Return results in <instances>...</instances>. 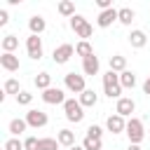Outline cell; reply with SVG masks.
Segmentation results:
<instances>
[{
    "mask_svg": "<svg viewBox=\"0 0 150 150\" xmlns=\"http://www.w3.org/2000/svg\"><path fill=\"white\" fill-rule=\"evenodd\" d=\"M5 150H26V148L19 138H9V141H5Z\"/></svg>",
    "mask_w": 150,
    "mask_h": 150,
    "instance_id": "f546056e",
    "label": "cell"
},
{
    "mask_svg": "<svg viewBox=\"0 0 150 150\" xmlns=\"http://www.w3.org/2000/svg\"><path fill=\"white\" fill-rule=\"evenodd\" d=\"M26 129H28V122H26V120H19V117H16V120L9 122V134H14V136H21Z\"/></svg>",
    "mask_w": 150,
    "mask_h": 150,
    "instance_id": "7402d4cb",
    "label": "cell"
},
{
    "mask_svg": "<svg viewBox=\"0 0 150 150\" xmlns=\"http://www.w3.org/2000/svg\"><path fill=\"white\" fill-rule=\"evenodd\" d=\"M42 101H45V103H49V105H59V103L63 105L68 98L63 96V89H59V87H49V89H45V91H42Z\"/></svg>",
    "mask_w": 150,
    "mask_h": 150,
    "instance_id": "52a82bcc",
    "label": "cell"
},
{
    "mask_svg": "<svg viewBox=\"0 0 150 150\" xmlns=\"http://www.w3.org/2000/svg\"><path fill=\"white\" fill-rule=\"evenodd\" d=\"M127 136H129V143H134V145H138V143L143 141L145 131H143V122H141L138 117H131V120L127 122Z\"/></svg>",
    "mask_w": 150,
    "mask_h": 150,
    "instance_id": "3957f363",
    "label": "cell"
},
{
    "mask_svg": "<svg viewBox=\"0 0 150 150\" xmlns=\"http://www.w3.org/2000/svg\"><path fill=\"white\" fill-rule=\"evenodd\" d=\"M110 70L112 73H124L127 70V59L122 56V54H115V56H110Z\"/></svg>",
    "mask_w": 150,
    "mask_h": 150,
    "instance_id": "ac0fdd59",
    "label": "cell"
},
{
    "mask_svg": "<svg viewBox=\"0 0 150 150\" xmlns=\"http://www.w3.org/2000/svg\"><path fill=\"white\" fill-rule=\"evenodd\" d=\"M127 150H141V145H134V143H129V148Z\"/></svg>",
    "mask_w": 150,
    "mask_h": 150,
    "instance_id": "8d00e7d4",
    "label": "cell"
},
{
    "mask_svg": "<svg viewBox=\"0 0 150 150\" xmlns=\"http://www.w3.org/2000/svg\"><path fill=\"white\" fill-rule=\"evenodd\" d=\"M70 28L82 38V40H87V38H91V33H94V28H91V23L84 19V16H80V14H75L73 19H70Z\"/></svg>",
    "mask_w": 150,
    "mask_h": 150,
    "instance_id": "277c9868",
    "label": "cell"
},
{
    "mask_svg": "<svg viewBox=\"0 0 150 150\" xmlns=\"http://www.w3.org/2000/svg\"><path fill=\"white\" fill-rule=\"evenodd\" d=\"M87 136H89V138H98V141H101V136H103V129H101L98 124H91V127L87 129Z\"/></svg>",
    "mask_w": 150,
    "mask_h": 150,
    "instance_id": "4dcf8cb0",
    "label": "cell"
},
{
    "mask_svg": "<svg viewBox=\"0 0 150 150\" xmlns=\"http://www.w3.org/2000/svg\"><path fill=\"white\" fill-rule=\"evenodd\" d=\"M28 28H30V35H40V33L47 28V23H45V19H42L40 14H35V16L28 19Z\"/></svg>",
    "mask_w": 150,
    "mask_h": 150,
    "instance_id": "9a60e30c",
    "label": "cell"
},
{
    "mask_svg": "<svg viewBox=\"0 0 150 150\" xmlns=\"http://www.w3.org/2000/svg\"><path fill=\"white\" fill-rule=\"evenodd\" d=\"M75 54H80L82 59H87V56H91V54H94V49H91V45H89V40H80V42L75 45Z\"/></svg>",
    "mask_w": 150,
    "mask_h": 150,
    "instance_id": "603a6c76",
    "label": "cell"
},
{
    "mask_svg": "<svg viewBox=\"0 0 150 150\" xmlns=\"http://www.w3.org/2000/svg\"><path fill=\"white\" fill-rule=\"evenodd\" d=\"M145 42H148V38H145V33H143V30H131V33H129V45H131L134 49L145 47Z\"/></svg>",
    "mask_w": 150,
    "mask_h": 150,
    "instance_id": "2e32d148",
    "label": "cell"
},
{
    "mask_svg": "<svg viewBox=\"0 0 150 150\" xmlns=\"http://www.w3.org/2000/svg\"><path fill=\"white\" fill-rule=\"evenodd\" d=\"M30 101H33V94H28V91H21L16 96V103L19 105H30Z\"/></svg>",
    "mask_w": 150,
    "mask_h": 150,
    "instance_id": "1f68e13d",
    "label": "cell"
},
{
    "mask_svg": "<svg viewBox=\"0 0 150 150\" xmlns=\"http://www.w3.org/2000/svg\"><path fill=\"white\" fill-rule=\"evenodd\" d=\"M0 66H2L5 70H9V73H16V70H19V56L2 52V56H0Z\"/></svg>",
    "mask_w": 150,
    "mask_h": 150,
    "instance_id": "4fadbf2b",
    "label": "cell"
},
{
    "mask_svg": "<svg viewBox=\"0 0 150 150\" xmlns=\"http://www.w3.org/2000/svg\"><path fill=\"white\" fill-rule=\"evenodd\" d=\"M63 82H66V89L73 91V94H82L87 87H84V75H77V73H66L63 75Z\"/></svg>",
    "mask_w": 150,
    "mask_h": 150,
    "instance_id": "5b68a950",
    "label": "cell"
},
{
    "mask_svg": "<svg viewBox=\"0 0 150 150\" xmlns=\"http://www.w3.org/2000/svg\"><path fill=\"white\" fill-rule=\"evenodd\" d=\"M77 101L82 103V108H91V105H96L98 96H96V91H94V89H84V91L80 94V98H77Z\"/></svg>",
    "mask_w": 150,
    "mask_h": 150,
    "instance_id": "e0dca14e",
    "label": "cell"
},
{
    "mask_svg": "<svg viewBox=\"0 0 150 150\" xmlns=\"http://www.w3.org/2000/svg\"><path fill=\"white\" fill-rule=\"evenodd\" d=\"M26 122H28V127H33V129H42V127H47V122H49V117H47V112H42V110H28L26 112Z\"/></svg>",
    "mask_w": 150,
    "mask_h": 150,
    "instance_id": "ba28073f",
    "label": "cell"
},
{
    "mask_svg": "<svg viewBox=\"0 0 150 150\" xmlns=\"http://www.w3.org/2000/svg\"><path fill=\"white\" fill-rule=\"evenodd\" d=\"M143 94H148V96H150V75H148V80L143 82Z\"/></svg>",
    "mask_w": 150,
    "mask_h": 150,
    "instance_id": "d590c367",
    "label": "cell"
},
{
    "mask_svg": "<svg viewBox=\"0 0 150 150\" xmlns=\"http://www.w3.org/2000/svg\"><path fill=\"white\" fill-rule=\"evenodd\" d=\"M16 47H19V38H16V35H5V38H2V52L14 54Z\"/></svg>",
    "mask_w": 150,
    "mask_h": 150,
    "instance_id": "44dd1931",
    "label": "cell"
},
{
    "mask_svg": "<svg viewBox=\"0 0 150 150\" xmlns=\"http://www.w3.org/2000/svg\"><path fill=\"white\" fill-rule=\"evenodd\" d=\"M103 91H105L108 98H122V96H120V94H122V84H120V75H117V73L108 70V73L103 75Z\"/></svg>",
    "mask_w": 150,
    "mask_h": 150,
    "instance_id": "6da1fadb",
    "label": "cell"
},
{
    "mask_svg": "<svg viewBox=\"0 0 150 150\" xmlns=\"http://www.w3.org/2000/svg\"><path fill=\"white\" fill-rule=\"evenodd\" d=\"M63 112H66V120L68 122H82L84 120V108H82V103L80 101H75V98H68L66 103H63Z\"/></svg>",
    "mask_w": 150,
    "mask_h": 150,
    "instance_id": "7a4b0ae2",
    "label": "cell"
},
{
    "mask_svg": "<svg viewBox=\"0 0 150 150\" xmlns=\"http://www.w3.org/2000/svg\"><path fill=\"white\" fill-rule=\"evenodd\" d=\"M115 21H120V9H105V12H101L98 14V19H96V23L101 26V28H108V26H112Z\"/></svg>",
    "mask_w": 150,
    "mask_h": 150,
    "instance_id": "30bf717a",
    "label": "cell"
},
{
    "mask_svg": "<svg viewBox=\"0 0 150 150\" xmlns=\"http://www.w3.org/2000/svg\"><path fill=\"white\" fill-rule=\"evenodd\" d=\"M134 9H129V7H122L120 9V23H124V26H131V21H134Z\"/></svg>",
    "mask_w": 150,
    "mask_h": 150,
    "instance_id": "484cf974",
    "label": "cell"
},
{
    "mask_svg": "<svg viewBox=\"0 0 150 150\" xmlns=\"http://www.w3.org/2000/svg\"><path fill=\"white\" fill-rule=\"evenodd\" d=\"M5 94H16V96L21 94V89H19V82H16L14 77H9V80L5 82Z\"/></svg>",
    "mask_w": 150,
    "mask_h": 150,
    "instance_id": "f1b7e54d",
    "label": "cell"
},
{
    "mask_svg": "<svg viewBox=\"0 0 150 150\" xmlns=\"http://www.w3.org/2000/svg\"><path fill=\"white\" fill-rule=\"evenodd\" d=\"M59 141L56 138H40V145H38V150H59Z\"/></svg>",
    "mask_w": 150,
    "mask_h": 150,
    "instance_id": "4316f807",
    "label": "cell"
},
{
    "mask_svg": "<svg viewBox=\"0 0 150 150\" xmlns=\"http://www.w3.org/2000/svg\"><path fill=\"white\" fill-rule=\"evenodd\" d=\"M73 54H75V47L66 42V45H59V47L54 49V54H52V59H54V63H59V66H61V63H68Z\"/></svg>",
    "mask_w": 150,
    "mask_h": 150,
    "instance_id": "9c48e42d",
    "label": "cell"
},
{
    "mask_svg": "<svg viewBox=\"0 0 150 150\" xmlns=\"http://www.w3.org/2000/svg\"><path fill=\"white\" fill-rule=\"evenodd\" d=\"M38 145H40V138H35V136H28L23 141V148L26 150H38Z\"/></svg>",
    "mask_w": 150,
    "mask_h": 150,
    "instance_id": "d6a6232c",
    "label": "cell"
},
{
    "mask_svg": "<svg viewBox=\"0 0 150 150\" xmlns=\"http://www.w3.org/2000/svg\"><path fill=\"white\" fill-rule=\"evenodd\" d=\"M105 127H108V131H112V134H122V131H127V122H124V117L117 115V112L108 117Z\"/></svg>",
    "mask_w": 150,
    "mask_h": 150,
    "instance_id": "7c38bea8",
    "label": "cell"
},
{
    "mask_svg": "<svg viewBox=\"0 0 150 150\" xmlns=\"http://www.w3.org/2000/svg\"><path fill=\"white\" fill-rule=\"evenodd\" d=\"M96 5H98V9H101V12L112 9V2H110V0H96Z\"/></svg>",
    "mask_w": 150,
    "mask_h": 150,
    "instance_id": "836d02e7",
    "label": "cell"
},
{
    "mask_svg": "<svg viewBox=\"0 0 150 150\" xmlns=\"http://www.w3.org/2000/svg\"><path fill=\"white\" fill-rule=\"evenodd\" d=\"M98 56L96 54H91V56H87V59H82V70H84V75H98Z\"/></svg>",
    "mask_w": 150,
    "mask_h": 150,
    "instance_id": "5bb4252c",
    "label": "cell"
},
{
    "mask_svg": "<svg viewBox=\"0 0 150 150\" xmlns=\"http://www.w3.org/2000/svg\"><path fill=\"white\" fill-rule=\"evenodd\" d=\"M35 87L42 89V91L49 89V87H52V75H49V73H38V75H35Z\"/></svg>",
    "mask_w": 150,
    "mask_h": 150,
    "instance_id": "cb8c5ba5",
    "label": "cell"
},
{
    "mask_svg": "<svg viewBox=\"0 0 150 150\" xmlns=\"http://www.w3.org/2000/svg\"><path fill=\"white\" fill-rule=\"evenodd\" d=\"M56 141H59L61 145H66V148H73V145H75V134H73L70 129H61V131L56 134Z\"/></svg>",
    "mask_w": 150,
    "mask_h": 150,
    "instance_id": "d6986e66",
    "label": "cell"
},
{
    "mask_svg": "<svg viewBox=\"0 0 150 150\" xmlns=\"http://www.w3.org/2000/svg\"><path fill=\"white\" fill-rule=\"evenodd\" d=\"M134 110H136V103H134V98H127V96L117 98V108H115V112H117V115H122V117H129Z\"/></svg>",
    "mask_w": 150,
    "mask_h": 150,
    "instance_id": "8fae6325",
    "label": "cell"
},
{
    "mask_svg": "<svg viewBox=\"0 0 150 150\" xmlns=\"http://www.w3.org/2000/svg\"><path fill=\"white\" fill-rule=\"evenodd\" d=\"M82 148H84V150H103V143H101L98 138H89V136H87V138L82 141Z\"/></svg>",
    "mask_w": 150,
    "mask_h": 150,
    "instance_id": "83f0119b",
    "label": "cell"
},
{
    "mask_svg": "<svg viewBox=\"0 0 150 150\" xmlns=\"http://www.w3.org/2000/svg\"><path fill=\"white\" fill-rule=\"evenodd\" d=\"M26 52H28V56H30L33 61H40V59H42V40H40V35H28V40H26Z\"/></svg>",
    "mask_w": 150,
    "mask_h": 150,
    "instance_id": "8992f818",
    "label": "cell"
},
{
    "mask_svg": "<svg viewBox=\"0 0 150 150\" xmlns=\"http://www.w3.org/2000/svg\"><path fill=\"white\" fill-rule=\"evenodd\" d=\"M59 14H63V16H75V2H70V0H61L59 2Z\"/></svg>",
    "mask_w": 150,
    "mask_h": 150,
    "instance_id": "d4e9b609",
    "label": "cell"
},
{
    "mask_svg": "<svg viewBox=\"0 0 150 150\" xmlns=\"http://www.w3.org/2000/svg\"><path fill=\"white\" fill-rule=\"evenodd\" d=\"M68 150H84L82 145H73V148H68Z\"/></svg>",
    "mask_w": 150,
    "mask_h": 150,
    "instance_id": "74e56055",
    "label": "cell"
},
{
    "mask_svg": "<svg viewBox=\"0 0 150 150\" xmlns=\"http://www.w3.org/2000/svg\"><path fill=\"white\" fill-rule=\"evenodd\" d=\"M120 84H122V89H134V87H136V75H134L131 70L120 73Z\"/></svg>",
    "mask_w": 150,
    "mask_h": 150,
    "instance_id": "ffe728a7",
    "label": "cell"
},
{
    "mask_svg": "<svg viewBox=\"0 0 150 150\" xmlns=\"http://www.w3.org/2000/svg\"><path fill=\"white\" fill-rule=\"evenodd\" d=\"M7 21H9V14H7V9H0V26H7Z\"/></svg>",
    "mask_w": 150,
    "mask_h": 150,
    "instance_id": "e575fe53",
    "label": "cell"
}]
</instances>
